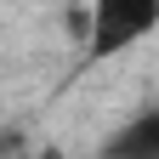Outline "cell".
Segmentation results:
<instances>
[{
    "label": "cell",
    "mask_w": 159,
    "mask_h": 159,
    "mask_svg": "<svg viewBox=\"0 0 159 159\" xmlns=\"http://www.w3.org/2000/svg\"><path fill=\"white\" fill-rule=\"evenodd\" d=\"M159 29V0H91V23H85V63H108L125 57L131 46Z\"/></svg>",
    "instance_id": "cell-1"
},
{
    "label": "cell",
    "mask_w": 159,
    "mask_h": 159,
    "mask_svg": "<svg viewBox=\"0 0 159 159\" xmlns=\"http://www.w3.org/2000/svg\"><path fill=\"white\" fill-rule=\"evenodd\" d=\"M97 159H159V108H142L125 125H114V136L97 148Z\"/></svg>",
    "instance_id": "cell-2"
}]
</instances>
